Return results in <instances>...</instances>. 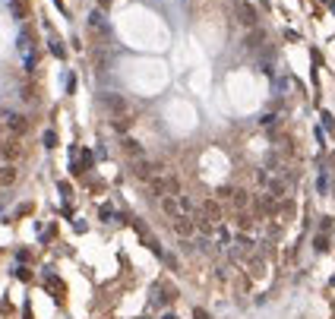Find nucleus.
Returning <instances> with one entry per match:
<instances>
[{
    "mask_svg": "<svg viewBox=\"0 0 335 319\" xmlns=\"http://www.w3.org/2000/svg\"><path fill=\"white\" fill-rule=\"evenodd\" d=\"M162 212H165L168 218H174V215H187L184 205H180V196H162Z\"/></svg>",
    "mask_w": 335,
    "mask_h": 319,
    "instance_id": "6",
    "label": "nucleus"
},
{
    "mask_svg": "<svg viewBox=\"0 0 335 319\" xmlns=\"http://www.w3.org/2000/svg\"><path fill=\"white\" fill-rule=\"evenodd\" d=\"M199 215H203L206 221L212 224V228H218V221H222V205H218L215 199H206L203 209H199Z\"/></svg>",
    "mask_w": 335,
    "mask_h": 319,
    "instance_id": "3",
    "label": "nucleus"
},
{
    "mask_svg": "<svg viewBox=\"0 0 335 319\" xmlns=\"http://www.w3.org/2000/svg\"><path fill=\"white\" fill-rule=\"evenodd\" d=\"M234 16H237V22L247 25V29H256V22H259L256 10H253L247 0H237V3H234Z\"/></svg>",
    "mask_w": 335,
    "mask_h": 319,
    "instance_id": "1",
    "label": "nucleus"
},
{
    "mask_svg": "<svg viewBox=\"0 0 335 319\" xmlns=\"http://www.w3.org/2000/svg\"><path fill=\"white\" fill-rule=\"evenodd\" d=\"M89 22H92V25H95V29H98V25H102V22H105V16H102V13H98V10H95V13H92V16H89Z\"/></svg>",
    "mask_w": 335,
    "mask_h": 319,
    "instance_id": "15",
    "label": "nucleus"
},
{
    "mask_svg": "<svg viewBox=\"0 0 335 319\" xmlns=\"http://www.w3.org/2000/svg\"><path fill=\"white\" fill-rule=\"evenodd\" d=\"M263 41H266V32H263V29H253L250 35H247V41H244V44H247V48H259Z\"/></svg>",
    "mask_w": 335,
    "mask_h": 319,
    "instance_id": "12",
    "label": "nucleus"
},
{
    "mask_svg": "<svg viewBox=\"0 0 335 319\" xmlns=\"http://www.w3.org/2000/svg\"><path fill=\"white\" fill-rule=\"evenodd\" d=\"M51 51H54L57 57H63V48H60V41H51Z\"/></svg>",
    "mask_w": 335,
    "mask_h": 319,
    "instance_id": "17",
    "label": "nucleus"
},
{
    "mask_svg": "<svg viewBox=\"0 0 335 319\" xmlns=\"http://www.w3.org/2000/svg\"><path fill=\"white\" fill-rule=\"evenodd\" d=\"M120 149H124V155L133 158V161H136V158H143V145H139L136 139H124V145H120Z\"/></svg>",
    "mask_w": 335,
    "mask_h": 319,
    "instance_id": "9",
    "label": "nucleus"
},
{
    "mask_svg": "<svg viewBox=\"0 0 335 319\" xmlns=\"http://www.w3.org/2000/svg\"><path fill=\"white\" fill-rule=\"evenodd\" d=\"M19 155H22V145H19L16 139H6V142H0V158H6V161H16Z\"/></svg>",
    "mask_w": 335,
    "mask_h": 319,
    "instance_id": "7",
    "label": "nucleus"
},
{
    "mask_svg": "<svg viewBox=\"0 0 335 319\" xmlns=\"http://www.w3.org/2000/svg\"><path fill=\"white\" fill-rule=\"evenodd\" d=\"M171 231L187 240V237L196 234V221H193V215H174V218H171Z\"/></svg>",
    "mask_w": 335,
    "mask_h": 319,
    "instance_id": "2",
    "label": "nucleus"
},
{
    "mask_svg": "<svg viewBox=\"0 0 335 319\" xmlns=\"http://www.w3.org/2000/svg\"><path fill=\"white\" fill-rule=\"evenodd\" d=\"M10 183H16V168H13V164H3V168H0V187H10Z\"/></svg>",
    "mask_w": 335,
    "mask_h": 319,
    "instance_id": "11",
    "label": "nucleus"
},
{
    "mask_svg": "<svg viewBox=\"0 0 335 319\" xmlns=\"http://www.w3.org/2000/svg\"><path fill=\"white\" fill-rule=\"evenodd\" d=\"M126 127H130V120H124V117H120V120H117V123H114V130H117V133H124Z\"/></svg>",
    "mask_w": 335,
    "mask_h": 319,
    "instance_id": "16",
    "label": "nucleus"
},
{
    "mask_svg": "<svg viewBox=\"0 0 335 319\" xmlns=\"http://www.w3.org/2000/svg\"><path fill=\"white\" fill-rule=\"evenodd\" d=\"M231 202H234V209H237V212H244L247 205H250V193H247V190H234L231 193Z\"/></svg>",
    "mask_w": 335,
    "mask_h": 319,
    "instance_id": "10",
    "label": "nucleus"
},
{
    "mask_svg": "<svg viewBox=\"0 0 335 319\" xmlns=\"http://www.w3.org/2000/svg\"><path fill=\"white\" fill-rule=\"evenodd\" d=\"M193 319H209V313H206V310H196V313H193Z\"/></svg>",
    "mask_w": 335,
    "mask_h": 319,
    "instance_id": "18",
    "label": "nucleus"
},
{
    "mask_svg": "<svg viewBox=\"0 0 335 319\" xmlns=\"http://www.w3.org/2000/svg\"><path fill=\"white\" fill-rule=\"evenodd\" d=\"M102 104L111 111L114 117H124V111H126V98L124 95H114V92H108V95H102Z\"/></svg>",
    "mask_w": 335,
    "mask_h": 319,
    "instance_id": "4",
    "label": "nucleus"
},
{
    "mask_svg": "<svg viewBox=\"0 0 335 319\" xmlns=\"http://www.w3.org/2000/svg\"><path fill=\"white\" fill-rule=\"evenodd\" d=\"M6 127H10L13 133H25L29 130V120H25L22 114H6Z\"/></svg>",
    "mask_w": 335,
    "mask_h": 319,
    "instance_id": "8",
    "label": "nucleus"
},
{
    "mask_svg": "<svg viewBox=\"0 0 335 319\" xmlns=\"http://www.w3.org/2000/svg\"><path fill=\"white\" fill-rule=\"evenodd\" d=\"M13 16L25 19V16H29V3H25V0H13Z\"/></svg>",
    "mask_w": 335,
    "mask_h": 319,
    "instance_id": "13",
    "label": "nucleus"
},
{
    "mask_svg": "<svg viewBox=\"0 0 335 319\" xmlns=\"http://www.w3.org/2000/svg\"><path fill=\"white\" fill-rule=\"evenodd\" d=\"M133 174H136L139 180H152V177L158 174V164H155V161H146V158H136V164H133Z\"/></svg>",
    "mask_w": 335,
    "mask_h": 319,
    "instance_id": "5",
    "label": "nucleus"
},
{
    "mask_svg": "<svg viewBox=\"0 0 335 319\" xmlns=\"http://www.w3.org/2000/svg\"><path fill=\"white\" fill-rule=\"evenodd\" d=\"M114 3V0H98V6H111Z\"/></svg>",
    "mask_w": 335,
    "mask_h": 319,
    "instance_id": "19",
    "label": "nucleus"
},
{
    "mask_svg": "<svg viewBox=\"0 0 335 319\" xmlns=\"http://www.w3.org/2000/svg\"><path fill=\"white\" fill-rule=\"evenodd\" d=\"M44 145H48V149H54V145H57V133H44Z\"/></svg>",
    "mask_w": 335,
    "mask_h": 319,
    "instance_id": "14",
    "label": "nucleus"
}]
</instances>
